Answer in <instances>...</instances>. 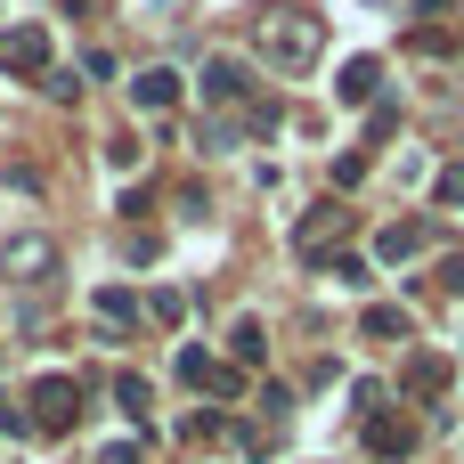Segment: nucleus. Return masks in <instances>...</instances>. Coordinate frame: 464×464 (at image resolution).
Here are the masks:
<instances>
[{
  "instance_id": "4",
  "label": "nucleus",
  "mask_w": 464,
  "mask_h": 464,
  "mask_svg": "<svg viewBox=\"0 0 464 464\" xmlns=\"http://www.w3.org/2000/svg\"><path fill=\"white\" fill-rule=\"evenodd\" d=\"M0 73H49V33H41V24L0 33Z\"/></svg>"
},
{
  "instance_id": "5",
  "label": "nucleus",
  "mask_w": 464,
  "mask_h": 464,
  "mask_svg": "<svg viewBox=\"0 0 464 464\" xmlns=\"http://www.w3.org/2000/svg\"><path fill=\"white\" fill-rule=\"evenodd\" d=\"M49 269H57V245H49V237H16V245H8V277H16V285H24V277L49 285Z\"/></svg>"
},
{
  "instance_id": "12",
  "label": "nucleus",
  "mask_w": 464,
  "mask_h": 464,
  "mask_svg": "<svg viewBox=\"0 0 464 464\" xmlns=\"http://www.w3.org/2000/svg\"><path fill=\"white\" fill-rule=\"evenodd\" d=\"M416 245H424V228H408V220H400V228H383V237H375V253H383V261H408V253H416Z\"/></svg>"
},
{
  "instance_id": "10",
  "label": "nucleus",
  "mask_w": 464,
  "mask_h": 464,
  "mask_svg": "<svg viewBox=\"0 0 464 464\" xmlns=\"http://www.w3.org/2000/svg\"><path fill=\"white\" fill-rule=\"evenodd\" d=\"M228 351H237V367H261V359H269V334H261V318H237V326H228Z\"/></svg>"
},
{
  "instance_id": "6",
  "label": "nucleus",
  "mask_w": 464,
  "mask_h": 464,
  "mask_svg": "<svg viewBox=\"0 0 464 464\" xmlns=\"http://www.w3.org/2000/svg\"><path fill=\"white\" fill-rule=\"evenodd\" d=\"M130 98H139L147 114H171V106H179V73H171V65H147V73H130Z\"/></svg>"
},
{
  "instance_id": "3",
  "label": "nucleus",
  "mask_w": 464,
  "mask_h": 464,
  "mask_svg": "<svg viewBox=\"0 0 464 464\" xmlns=\"http://www.w3.org/2000/svg\"><path fill=\"white\" fill-rule=\"evenodd\" d=\"M343 228H351L343 204H310L302 228H294V253H302V261H334V237H343Z\"/></svg>"
},
{
  "instance_id": "14",
  "label": "nucleus",
  "mask_w": 464,
  "mask_h": 464,
  "mask_svg": "<svg viewBox=\"0 0 464 464\" xmlns=\"http://www.w3.org/2000/svg\"><path fill=\"white\" fill-rule=\"evenodd\" d=\"M367 334H375V343H400V334H408V310H367Z\"/></svg>"
},
{
  "instance_id": "17",
  "label": "nucleus",
  "mask_w": 464,
  "mask_h": 464,
  "mask_svg": "<svg viewBox=\"0 0 464 464\" xmlns=\"http://www.w3.org/2000/svg\"><path fill=\"white\" fill-rule=\"evenodd\" d=\"M41 90H49V98H82V73H65V65H49V73H41Z\"/></svg>"
},
{
  "instance_id": "19",
  "label": "nucleus",
  "mask_w": 464,
  "mask_h": 464,
  "mask_svg": "<svg viewBox=\"0 0 464 464\" xmlns=\"http://www.w3.org/2000/svg\"><path fill=\"white\" fill-rule=\"evenodd\" d=\"M98 464H139V449H130V440H106V449H98Z\"/></svg>"
},
{
  "instance_id": "7",
  "label": "nucleus",
  "mask_w": 464,
  "mask_h": 464,
  "mask_svg": "<svg viewBox=\"0 0 464 464\" xmlns=\"http://www.w3.org/2000/svg\"><path fill=\"white\" fill-rule=\"evenodd\" d=\"M245 90H253V82H245L237 57H212V65H204V98H212V106H245Z\"/></svg>"
},
{
  "instance_id": "13",
  "label": "nucleus",
  "mask_w": 464,
  "mask_h": 464,
  "mask_svg": "<svg viewBox=\"0 0 464 464\" xmlns=\"http://www.w3.org/2000/svg\"><path fill=\"white\" fill-rule=\"evenodd\" d=\"M90 310H98V318H106V326H130V318H139V302H130V294H122V285H106V294H98V302H90Z\"/></svg>"
},
{
  "instance_id": "9",
  "label": "nucleus",
  "mask_w": 464,
  "mask_h": 464,
  "mask_svg": "<svg viewBox=\"0 0 464 464\" xmlns=\"http://www.w3.org/2000/svg\"><path fill=\"white\" fill-rule=\"evenodd\" d=\"M375 90H383V65H375V57H351V65H343V82H334V98H343V106H367Z\"/></svg>"
},
{
  "instance_id": "20",
  "label": "nucleus",
  "mask_w": 464,
  "mask_h": 464,
  "mask_svg": "<svg viewBox=\"0 0 464 464\" xmlns=\"http://www.w3.org/2000/svg\"><path fill=\"white\" fill-rule=\"evenodd\" d=\"M440 285H449V294H464V253H449V261H440Z\"/></svg>"
},
{
  "instance_id": "15",
  "label": "nucleus",
  "mask_w": 464,
  "mask_h": 464,
  "mask_svg": "<svg viewBox=\"0 0 464 464\" xmlns=\"http://www.w3.org/2000/svg\"><path fill=\"white\" fill-rule=\"evenodd\" d=\"M179 383H196V392H212V351H179Z\"/></svg>"
},
{
  "instance_id": "18",
  "label": "nucleus",
  "mask_w": 464,
  "mask_h": 464,
  "mask_svg": "<svg viewBox=\"0 0 464 464\" xmlns=\"http://www.w3.org/2000/svg\"><path fill=\"white\" fill-rule=\"evenodd\" d=\"M440 204H464V163H449V171H440Z\"/></svg>"
},
{
  "instance_id": "2",
  "label": "nucleus",
  "mask_w": 464,
  "mask_h": 464,
  "mask_svg": "<svg viewBox=\"0 0 464 464\" xmlns=\"http://www.w3.org/2000/svg\"><path fill=\"white\" fill-rule=\"evenodd\" d=\"M82 416V383L73 375H41L33 383V432H73Z\"/></svg>"
},
{
  "instance_id": "1",
  "label": "nucleus",
  "mask_w": 464,
  "mask_h": 464,
  "mask_svg": "<svg viewBox=\"0 0 464 464\" xmlns=\"http://www.w3.org/2000/svg\"><path fill=\"white\" fill-rule=\"evenodd\" d=\"M245 33H253V49H261L277 73H302V65H318V49H326V24H318L310 8H294V0H261V8L245 16Z\"/></svg>"
},
{
  "instance_id": "11",
  "label": "nucleus",
  "mask_w": 464,
  "mask_h": 464,
  "mask_svg": "<svg viewBox=\"0 0 464 464\" xmlns=\"http://www.w3.org/2000/svg\"><path fill=\"white\" fill-rule=\"evenodd\" d=\"M114 400H122V416H130L139 432L155 424V392H147V375H122V383H114Z\"/></svg>"
},
{
  "instance_id": "16",
  "label": "nucleus",
  "mask_w": 464,
  "mask_h": 464,
  "mask_svg": "<svg viewBox=\"0 0 464 464\" xmlns=\"http://www.w3.org/2000/svg\"><path fill=\"white\" fill-rule=\"evenodd\" d=\"M440 383H449L440 359H416V367H408V392H440Z\"/></svg>"
},
{
  "instance_id": "8",
  "label": "nucleus",
  "mask_w": 464,
  "mask_h": 464,
  "mask_svg": "<svg viewBox=\"0 0 464 464\" xmlns=\"http://www.w3.org/2000/svg\"><path fill=\"white\" fill-rule=\"evenodd\" d=\"M367 449H375V457H408V449H416V424L375 408V416H367Z\"/></svg>"
}]
</instances>
